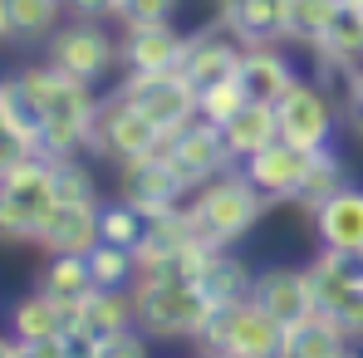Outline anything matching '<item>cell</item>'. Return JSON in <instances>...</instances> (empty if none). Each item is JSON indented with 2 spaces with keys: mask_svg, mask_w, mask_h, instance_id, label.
<instances>
[{
  "mask_svg": "<svg viewBox=\"0 0 363 358\" xmlns=\"http://www.w3.org/2000/svg\"><path fill=\"white\" fill-rule=\"evenodd\" d=\"M20 84L30 89V99L40 108V147H45V157H74L89 142V118L99 108L94 84L69 79L50 60L20 69Z\"/></svg>",
  "mask_w": 363,
  "mask_h": 358,
  "instance_id": "1",
  "label": "cell"
},
{
  "mask_svg": "<svg viewBox=\"0 0 363 358\" xmlns=\"http://www.w3.org/2000/svg\"><path fill=\"white\" fill-rule=\"evenodd\" d=\"M133 304H138V324L152 339H191V344L221 309L201 290V280H147V275L133 280Z\"/></svg>",
  "mask_w": 363,
  "mask_h": 358,
  "instance_id": "2",
  "label": "cell"
},
{
  "mask_svg": "<svg viewBox=\"0 0 363 358\" xmlns=\"http://www.w3.org/2000/svg\"><path fill=\"white\" fill-rule=\"evenodd\" d=\"M265 201H270V196L245 177V172H231V177L206 181L186 211H191V226H196V240H201V245L226 250V245H236V240L265 216Z\"/></svg>",
  "mask_w": 363,
  "mask_h": 358,
  "instance_id": "3",
  "label": "cell"
},
{
  "mask_svg": "<svg viewBox=\"0 0 363 358\" xmlns=\"http://www.w3.org/2000/svg\"><path fill=\"white\" fill-rule=\"evenodd\" d=\"M55 157L10 152L0 172V226L10 240H35L45 216L55 211Z\"/></svg>",
  "mask_w": 363,
  "mask_h": 358,
  "instance_id": "4",
  "label": "cell"
},
{
  "mask_svg": "<svg viewBox=\"0 0 363 358\" xmlns=\"http://www.w3.org/2000/svg\"><path fill=\"white\" fill-rule=\"evenodd\" d=\"M201 354L221 358H285V324L260 304V299H236L211 314V324L196 339Z\"/></svg>",
  "mask_w": 363,
  "mask_h": 358,
  "instance_id": "5",
  "label": "cell"
},
{
  "mask_svg": "<svg viewBox=\"0 0 363 358\" xmlns=\"http://www.w3.org/2000/svg\"><path fill=\"white\" fill-rule=\"evenodd\" d=\"M167 142V133L157 128V123L147 118L123 89H113L108 99H99V108H94V118H89V152H99V157H113V162H133V157H147V152H157Z\"/></svg>",
  "mask_w": 363,
  "mask_h": 358,
  "instance_id": "6",
  "label": "cell"
},
{
  "mask_svg": "<svg viewBox=\"0 0 363 358\" xmlns=\"http://www.w3.org/2000/svg\"><path fill=\"white\" fill-rule=\"evenodd\" d=\"M123 94L147 113V118L157 123L167 138L172 133H182L186 123H196L201 113H196V104H201V89L182 74V69H157V74H133L128 69V79L118 84Z\"/></svg>",
  "mask_w": 363,
  "mask_h": 358,
  "instance_id": "7",
  "label": "cell"
},
{
  "mask_svg": "<svg viewBox=\"0 0 363 358\" xmlns=\"http://www.w3.org/2000/svg\"><path fill=\"white\" fill-rule=\"evenodd\" d=\"M118 186H123V201H128V206H138L143 216H167V211H177L182 201L196 191V186L177 172V162L167 157V147H157V152H147V157L123 162Z\"/></svg>",
  "mask_w": 363,
  "mask_h": 358,
  "instance_id": "8",
  "label": "cell"
},
{
  "mask_svg": "<svg viewBox=\"0 0 363 358\" xmlns=\"http://www.w3.org/2000/svg\"><path fill=\"white\" fill-rule=\"evenodd\" d=\"M45 60L55 69H64L69 79H84V84H99L113 64H123L113 35L99 20H74V25L55 30L50 45H45Z\"/></svg>",
  "mask_w": 363,
  "mask_h": 358,
  "instance_id": "9",
  "label": "cell"
},
{
  "mask_svg": "<svg viewBox=\"0 0 363 358\" xmlns=\"http://www.w3.org/2000/svg\"><path fill=\"white\" fill-rule=\"evenodd\" d=\"M167 157L177 162V172L191 186H206L211 177H221L236 157H231V147H226V133L216 128V123H206V118H196V123H186L182 133H172L167 142Z\"/></svg>",
  "mask_w": 363,
  "mask_h": 358,
  "instance_id": "10",
  "label": "cell"
},
{
  "mask_svg": "<svg viewBox=\"0 0 363 358\" xmlns=\"http://www.w3.org/2000/svg\"><path fill=\"white\" fill-rule=\"evenodd\" d=\"M275 118H280V138L295 142V147H309V152L329 147V138H334V104H329V94L304 84V79L275 104Z\"/></svg>",
  "mask_w": 363,
  "mask_h": 358,
  "instance_id": "11",
  "label": "cell"
},
{
  "mask_svg": "<svg viewBox=\"0 0 363 358\" xmlns=\"http://www.w3.org/2000/svg\"><path fill=\"white\" fill-rule=\"evenodd\" d=\"M309 162H314V152L309 147H295V142H285V138H275L270 147H260V152H250L241 162V172L270 201H295L300 196L304 177H309Z\"/></svg>",
  "mask_w": 363,
  "mask_h": 358,
  "instance_id": "12",
  "label": "cell"
},
{
  "mask_svg": "<svg viewBox=\"0 0 363 358\" xmlns=\"http://www.w3.org/2000/svg\"><path fill=\"white\" fill-rule=\"evenodd\" d=\"M241 40L216 20L211 30H196V35H186V60H182V74L196 84V89H211V84H221V79H236V69H241Z\"/></svg>",
  "mask_w": 363,
  "mask_h": 358,
  "instance_id": "13",
  "label": "cell"
},
{
  "mask_svg": "<svg viewBox=\"0 0 363 358\" xmlns=\"http://www.w3.org/2000/svg\"><path fill=\"white\" fill-rule=\"evenodd\" d=\"M123 69L133 74H157V69H182L186 60V35L172 20H152V25H128V40L118 45Z\"/></svg>",
  "mask_w": 363,
  "mask_h": 358,
  "instance_id": "14",
  "label": "cell"
},
{
  "mask_svg": "<svg viewBox=\"0 0 363 358\" xmlns=\"http://www.w3.org/2000/svg\"><path fill=\"white\" fill-rule=\"evenodd\" d=\"M40 245L50 255H89L99 240H104V221H99V206H74V201H55V211L45 216L40 226Z\"/></svg>",
  "mask_w": 363,
  "mask_h": 358,
  "instance_id": "15",
  "label": "cell"
},
{
  "mask_svg": "<svg viewBox=\"0 0 363 358\" xmlns=\"http://www.w3.org/2000/svg\"><path fill=\"white\" fill-rule=\"evenodd\" d=\"M186 245H196V226H191L186 206L167 211V216H147V231H143L138 250H133V265H138V275H157L162 265L177 260Z\"/></svg>",
  "mask_w": 363,
  "mask_h": 358,
  "instance_id": "16",
  "label": "cell"
},
{
  "mask_svg": "<svg viewBox=\"0 0 363 358\" xmlns=\"http://www.w3.org/2000/svg\"><path fill=\"white\" fill-rule=\"evenodd\" d=\"M236 79H241L245 99H255V104H280V99H285V94L300 84L295 64L285 60L275 45H245Z\"/></svg>",
  "mask_w": 363,
  "mask_h": 358,
  "instance_id": "17",
  "label": "cell"
},
{
  "mask_svg": "<svg viewBox=\"0 0 363 358\" xmlns=\"http://www.w3.org/2000/svg\"><path fill=\"white\" fill-rule=\"evenodd\" d=\"M69 314H74V309H64V304H55L50 295L30 290L25 299H15V304H10V334L45 344L50 358H64L60 339H64V329H69Z\"/></svg>",
  "mask_w": 363,
  "mask_h": 358,
  "instance_id": "18",
  "label": "cell"
},
{
  "mask_svg": "<svg viewBox=\"0 0 363 358\" xmlns=\"http://www.w3.org/2000/svg\"><path fill=\"white\" fill-rule=\"evenodd\" d=\"M255 299L280 319V324H295L304 314H314V295H309V275L295 265H275V270H260L255 275Z\"/></svg>",
  "mask_w": 363,
  "mask_h": 358,
  "instance_id": "19",
  "label": "cell"
},
{
  "mask_svg": "<svg viewBox=\"0 0 363 358\" xmlns=\"http://www.w3.org/2000/svg\"><path fill=\"white\" fill-rule=\"evenodd\" d=\"M221 25L241 45H275V40H285L290 0H236V5L221 10Z\"/></svg>",
  "mask_w": 363,
  "mask_h": 358,
  "instance_id": "20",
  "label": "cell"
},
{
  "mask_svg": "<svg viewBox=\"0 0 363 358\" xmlns=\"http://www.w3.org/2000/svg\"><path fill=\"white\" fill-rule=\"evenodd\" d=\"M314 226H319V245L363 250V186L334 191V196L314 211Z\"/></svg>",
  "mask_w": 363,
  "mask_h": 358,
  "instance_id": "21",
  "label": "cell"
},
{
  "mask_svg": "<svg viewBox=\"0 0 363 358\" xmlns=\"http://www.w3.org/2000/svg\"><path fill=\"white\" fill-rule=\"evenodd\" d=\"M344 354H354V339L324 309L285 324V358H344Z\"/></svg>",
  "mask_w": 363,
  "mask_h": 358,
  "instance_id": "22",
  "label": "cell"
},
{
  "mask_svg": "<svg viewBox=\"0 0 363 358\" xmlns=\"http://www.w3.org/2000/svg\"><path fill=\"white\" fill-rule=\"evenodd\" d=\"M0 128H5L10 152H35V157H45V147H40V108H35L30 89L20 84V74H10L5 89H0Z\"/></svg>",
  "mask_w": 363,
  "mask_h": 358,
  "instance_id": "23",
  "label": "cell"
},
{
  "mask_svg": "<svg viewBox=\"0 0 363 358\" xmlns=\"http://www.w3.org/2000/svg\"><path fill=\"white\" fill-rule=\"evenodd\" d=\"M35 290L50 295L55 304H64V309H79L99 285H94L84 255H50V260L40 265V275H35Z\"/></svg>",
  "mask_w": 363,
  "mask_h": 358,
  "instance_id": "24",
  "label": "cell"
},
{
  "mask_svg": "<svg viewBox=\"0 0 363 358\" xmlns=\"http://www.w3.org/2000/svg\"><path fill=\"white\" fill-rule=\"evenodd\" d=\"M74 314H79V324H84L94 339H108V334H123V329H133V324H138L133 290H104V285L84 299Z\"/></svg>",
  "mask_w": 363,
  "mask_h": 358,
  "instance_id": "25",
  "label": "cell"
},
{
  "mask_svg": "<svg viewBox=\"0 0 363 358\" xmlns=\"http://www.w3.org/2000/svg\"><path fill=\"white\" fill-rule=\"evenodd\" d=\"M226 133V147H231V157L245 162L250 152H260V147H270L275 138H280V118H275V104H245L236 118L221 128Z\"/></svg>",
  "mask_w": 363,
  "mask_h": 358,
  "instance_id": "26",
  "label": "cell"
},
{
  "mask_svg": "<svg viewBox=\"0 0 363 358\" xmlns=\"http://www.w3.org/2000/svg\"><path fill=\"white\" fill-rule=\"evenodd\" d=\"M64 0H0V30L5 40H50L60 30Z\"/></svg>",
  "mask_w": 363,
  "mask_h": 358,
  "instance_id": "27",
  "label": "cell"
},
{
  "mask_svg": "<svg viewBox=\"0 0 363 358\" xmlns=\"http://www.w3.org/2000/svg\"><path fill=\"white\" fill-rule=\"evenodd\" d=\"M201 290L216 299V304H236V299H250V295H255V275L245 270L236 255L216 250V255H211V265L201 270Z\"/></svg>",
  "mask_w": 363,
  "mask_h": 358,
  "instance_id": "28",
  "label": "cell"
},
{
  "mask_svg": "<svg viewBox=\"0 0 363 358\" xmlns=\"http://www.w3.org/2000/svg\"><path fill=\"white\" fill-rule=\"evenodd\" d=\"M349 186V172H344V162H339V152H329V147H319L314 152V162H309V177H304L300 186V206H309V211H319L334 191H344Z\"/></svg>",
  "mask_w": 363,
  "mask_h": 358,
  "instance_id": "29",
  "label": "cell"
},
{
  "mask_svg": "<svg viewBox=\"0 0 363 358\" xmlns=\"http://www.w3.org/2000/svg\"><path fill=\"white\" fill-rule=\"evenodd\" d=\"M89 275H94V285H104V290H128L133 280H138V265H133V250H123L113 240H99L89 255Z\"/></svg>",
  "mask_w": 363,
  "mask_h": 358,
  "instance_id": "30",
  "label": "cell"
},
{
  "mask_svg": "<svg viewBox=\"0 0 363 358\" xmlns=\"http://www.w3.org/2000/svg\"><path fill=\"white\" fill-rule=\"evenodd\" d=\"M344 0H290V25H285V40H300V45H314L334 15H339Z\"/></svg>",
  "mask_w": 363,
  "mask_h": 358,
  "instance_id": "31",
  "label": "cell"
},
{
  "mask_svg": "<svg viewBox=\"0 0 363 358\" xmlns=\"http://www.w3.org/2000/svg\"><path fill=\"white\" fill-rule=\"evenodd\" d=\"M55 196L74 206H99V181L79 157H55Z\"/></svg>",
  "mask_w": 363,
  "mask_h": 358,
  "instance_id": "32",
  "label": "cell"
},
{
  "mask_svg": "<svg viewBox=\"0 0 363 358\" xmlns=\"http://www.w3.org/2000/svg\"><path fill=\"white\" fill-rule=\"evenodd\" d=\"M245 104V89H241V79H221V84H211V89H201V104H196V113L206 123H216V128H226V123L241 113Z\"/></svg>",
  "mask_w": 363,
  "mask_h": 358,
  "instance_id": "33",
  "label": "cell"
},
{
  "mask_svg": "<svg viewBox=\"0 0 363 358\" xmlns=\"http://www.w3.org/2000/svg\"><path fill=\"white\" fill-rule=\"evenodd\" d=\"M99 221H104V240H113V245H123V250H138V240H143V231H147V216H143L138 206H128V201L99 206Z\"/></svg>",
  "mask_w": 363,
  "mask_h": 358,
  "instance_id": "34",
  "label": "cell"
},
{
  "mask_svg": "<svg viewBox=\"0 0 363 358\" xmlns=\"http://www.w3.org/2000/svg\"><path fill=\"white\" fill-rule=\"evenodd\" d=\"M182 0H118L123 25H152V20H172Z\"/></svg>",
  "mask_w": 363,
  "mask_h": 358,
  "instance_id": "35",
  "label": "cell"
},
{
  "mask_svg": "<svg viewBox=\"0 0 363 358\" xmlns=\"http://www.w3.org/2000/svg\"><path fill=\"white\" fill-rule=\"evenodd\" d=\"M64 10L74 20H108V15H118V0H64Z\"/></svg>",
  "mask_w": 363,
  "mask_h": 358,
  "instance_id": "36",
  "label": "cell"
},
{
  "mask_svg": "<svg viewBox=\"0 0 363 358\" xmlns=\"http://www.w3.org/2000/svg\"><path fill=\"white\" fill-rule=\"evenodd\" d=\"M349 113H354V128L363 133V69L349 74Z\"/></svg>",
  "mask_w": 363,
  "mask_h": 358,
  "instance_id": "37",
  "label": "cell"
},
{
  "mask_svg": "<svg viewBox=\"0 0 363 358\" xmlns=\"http://www.w3.org/2000/svg\"><path fill=\"white\" fill-rule=\"evenodd\" d=\"M344 5H354V10H363V0H344Z\"/></svg>",
  "mask_w": 363,
  "mask_h": 358,
  "instance_id": "38",
  "label": "cell"
},
{
  "mask_svg": "<svg viewBox=\"0 0 363 358\" xmlns=\"http://www.w3.org/2000/svg\"><path fill=\"white\" fill-rule=\"evenodd\" d=\"M216 5H221V10H226V5H236V0H216Z\"/></svg>",
  "mask_w": 363,
  "mask_h": 358,
  "instance_id": "39",
  "label": "cell"
}]
</instances>
